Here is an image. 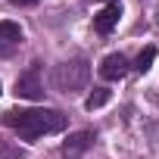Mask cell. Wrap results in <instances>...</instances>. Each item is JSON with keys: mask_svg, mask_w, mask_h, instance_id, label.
I'll use <instances>...</instances> for the list:
<instances>
[{"mask_svg": "<svg viewBox=\"0 0 159 159\" xmlns=\"http://www.w3.org/2000/svg\"><path fill=\"white\" fill-rule=\"evenodd\" d=\"M3 125L13 128L22 140L34 143L44 134H59L69 125V116L59 109H10L3 112Z\"/></svg>", "mask_w": 159, "mask_h": 159, "instance_id": "obj_1", "label": "cell"}, {"mask_svg": "<svg viewBox=\"0 0 159 159\" xmlns=\"http://www.w3.org/2000/svg\"><path fill=\"white\" fill-rule=\"evenodd\" d=\"M88 78H91V66H88V59L78 56V59H69V62H59L56 66L53 84L62 94H75V91H81L88 84Z\"/></svg>", "mask_w": 159, "mask_h": 159, "instance_id": "obj_2", "label": "cell"}, {"mask_svg": "<svg viewBox=\"0 0 159 159\" xmlns=\"http://www.w3.org/2000/svg\"><path fill=\"white\" fill-rule=\"evenodd\" d=\"M16 97H25V100H41L44 97V84H41V62H31L19 78H16Z\"/></svg>", "mask_w": 159, "mask_h": 159, "instance_id": "obj_3", "label": "cell"}, {"mask_svg": "<svg viewBox=\"0 0 159 159\" xmlns=\"http://www.w3.org/2000/svg\"><path fill=\"white\" fill-rule=\"evenodd\" d=\"M94 140H97L94 131H75V134L66 137V143H62V156H66V159H81V156L94 147Z\"/></svg>", "mask_w": 159, "mask_h": 159, "instance_id": "obj_4", "label": "cell"}, {"mask_svg": "<svg viewBox=\"0 0 159 159\" xmlns=\"http://www.w3.org/2000/svg\"><path fill=\"white\" fill-rule=\"evenodd\" d=\"M128 59L122 53H109L103 62H100V78H106V81H122V78L128 75Z\"/></svg>", "mask_w": 159, "mask_h": 159, "instance_id": "obj_5", "label": "cell"}, {"mask_svg": "<svg viewBox=\"0 0 159 159\" xmlns=\"http://www.w3.org/2000/svg\"><path fill=\"white\" fill-rule=\"evenodd\" d=\"M19 44H22L19 22H0V56H10Z\"/></svg>", "mask_w": 159, "mask_h": 159, "instance_id": "obj_6", "label": "cell"}, {"mask_svg": "<svg viewBox=\"0 0 159 159\" xmlns=\"http://www.w3.org/2000/svg\"><path fill=\"white\" fill-rule=\"evenodd\" d=\"M119 16H122V7H119V3L103 7V10L94 16V31H97V34H109V31L119 25Z\"/></svg>", "mask_w": 159, "mask_h": 159, "instance_id": "obj_7", "label": "cell"}, {"mask_svg": "<svg viewBox=\"0 0 159 159\" xmlns=\"http://www.w3.org/2000/svg\"><path fill=\"white\" fill-rule=\"evenodd\" d=\"M109 97H112V94H109L106 88H94V91L88 94V100H84V109H91V112H94V109L106 106V103H109Z\"/></svg>", "mask_w": 159, "mask_h": 159, "instance_id": "obj_8", "label": "cell"}, {"mask_svg": "<svg viewBox=\"0 0 159 159\" xmlns=\"http://www.w3.org/2000/svg\"><path fill=\"white\" fill-rule=\"evenodd\" d=\"M25 156V150L19 147V143H13V140H0V159H22Z\"/></svg>", "mask_w": 159, "mask_h": 159, "instance_id": "obj_9", "label": "cell"}, {"mask_svg": "<svg viewBox=\"0 0 159 159\" xmlns=\"http://www.w3.org/2000/svg\"><path fill=\"white\" fill-rule=\"evenodd\" d=\"M153 59H156V50H153V47H143L140 56H137V62H134V69H137V72H150Z\"/></svg>", "mask_w": 159, "mask_h": 159, "instance_id": "obj_10", "label": "cell"}, {"mask_svg": "<svg viewBox=\"0 0 159 159\" xmlns=\"http://www.w3.org/2000/svg\"><path fill=\"white\" fill-rule=\"evenodd\" d=\"M10 3H16V7H38L41 0H10Z\"/></svg>", "mask_w": 159, "mask_h": 159, "instance_id": "obj_11", "label": "cell"}, {"mask_svg": "<svg viewBox=\"0 0 159 159\" xmlns=\"http://www.w3.org/2000/svg\"><path fill=\"white\" fill-rule=\"evenodd\" d=\"M103 3H106V7H109V3H119V0H103Z\"/></svg>", "mask_w": 159, "mask_h": 159, "instance_id": "obj_12", "label": "cell"}, {"mask_svg": "<svg viewBox=\"0 0 159 159\" xmlns=\"http://www.w3.org/2000/svg\"><path fill=\"white\" fill-rule=\"evenodd\" d=\"M156 25H159V16H156Z\"/></svg>", "mask_w": 159, "mask_h": 159, "instance_id": "obj_13", "label": "cell"}, {"mask_svg": "<svg viewBox=\"0 0 159 159\" xmlns=\"http://www.w3.org/2000/svg\"><path fill=\"white\" fill-rule=\"evenodd\" d=\"M0 94H3V88H0Z\"/></svg>", "mask_w": 159, "mask_h": 159, "instance_id": "obj_14", "label": "cell"}]
</instances>
